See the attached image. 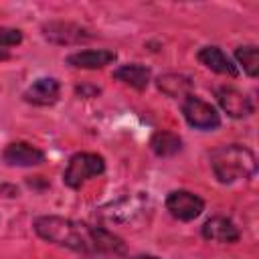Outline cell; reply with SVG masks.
I'll use <instances>...</instances> for the list:
<instances>
[{
  "instance_id": "30bf717a",
  "label": "cell",
  "mask_w": 259,
  "mask_h": 259,
  "mask_svg": "<svg viewBox=\"0 0 259 259\" xmlns=\"http://www.w3.org/2000/svg\"><path fill=\"white\" fill-rule=\"evenodd\" d=\"M59 91H61V85L57 79L42 77V79H36L32 85H28L22 97L32 105H53L59 99Z\"/></svg>"
},
{
  "instance_id": "9a60e30c",
  "label": "cell",
  "mask_w": 259,
  "mask_h": 259,
  "mask_svg": "<svg viewBox=\"0 0 259 259\" xmlns=\"http://www.w3.org/2000/svg\"><path fill=\"white\" fill-rule=\"evenodd\" d=\"M150 148L156 156H174L182 150V140L172 132H156L150 140Z\"/></svg>"
},
{
  "instance_id": "8fae6325",
  "label": "cell",
  "mask_w": 259,
  "mask_h": 259,
  "mask_svg": "<svg viewBox=\"0 0 259 259\" xmlns=\"http://www.w3.org/2000/svg\"><path fill=\"white\" fill-rule=\"evenodd\" d=\"M113 61H115V51L109 49H89L67 57V63L77 69H101Z\"/></svg>"
},
{
  "instance_id": "3957f363",
  "label": "cell",
  "mask_w": 259,
  "mask_h": 259,
  "mask_svg": "<svg viewBox=\"0 0 259 259\" xmlns=\"http://www.w3.org/2000/svg\"><path fill=\"white\" fill-rule=\"evenodd\" d=\"M105 170V160L93 152H79L69 158V164L63 172V182L69 188H79L87 180L99 176Z\"/></svg>"
},
{
  "instance_id": "5bb4252c",
  "label": "cell",
  "mask_w": 259,
  "mask_h": 259,
  "mask_svg": "<svg viewBox=\"0 0 259 259\" xmlns=\"http://www.w3.org/2000/svg\"><path fill=\"white\" fill-rule=\"evenodd\" d=\"M113 77L136 89H146L150 83V69L140 63H130V65H121L119 69H115Z\"/></svg>"
},
{
  "instance_id": "6da1fadb",
  "label": "cell",
  "mask_w": 259,
  "mask_h": 259,
  "mask_svg": "<svg viewBox=\"0 0 259 259\" xmlns=\"http://www.w3.org/2000/svg\"><path fill=\"white\" fill-rule=\"evenodd\" d=\"M34 231L40 239L79 253H121L123 243L105 229H93L85 223L63 217H38Z\"/></svg>"
},
{
  "instance_id": "7a4b0ae2",
  "label": "cell",
  "mask_w": 259,
  "mask_h": 259,
  "mask_svg": "<svg viewBox=\"0 0 259 259\" xmlns=\"http://www.w3.org/2000/svg\"><path fill=\"white\" fill-rule=\"evenodd\" d=\"M210 168L219 182L233 184L247 180L257 170L255 154L241 144H225L210 152Z\"/></svg>"
},
{
  "instance_id": "4fadbf2b",
  "label": "cell",
  "mask_w": 259,
  "mask_h": 259,
  "mask_svg": "<svg viewBox=\"0 0 259 259\" xmlns=\"http://www.w3.org/2000/svg\"><path fill=\"white\" fill-rule=\"evenodd\" d=\"M194 83L182 73H166L158 77V89L168 97H188Z\"/></svg>"
},
{
  "instance_id": "2e32d148",
  "label": "cell",
  "mask_w": 259,
  "mask_h": 259,
  "mask_svg": "<svg viewBox=\"0 0 259 259\" xmlns=\"http://www.w3.org/2000/svg\"><path fill=\"white\" fill-rule=\"evenodd\" d=\"M235 57H237L239 65H243V69L249 77H257V73H259V51H257L255 45L239 47L235 51Z\"/></svg>"
},
{
  "instance_id": "52a82bcc",
  "label": "cell",
  "mask_w": 259,
  "mask_h": 259,
  "mask_svg": "<svg viewBox=\"0 0 259 259\" xmlns=\"http://www.w3.org/2000/svg\"><path fill=\"white\" fill-rule=\"evenodd\" d=\"M42 32L51 42L57 45H77L91 38V34H87L85 28L73 22H49L42 26Z\"/></svg>"
},
{
  "instance_id": "9c48e42d",
  "label": "cell",
  "mask_w": 259,
  "mask_h": 259,
  "mask_svg": "<svg viewBox=\"0 0 259 259\" xmlns=\"http://www.w3.org/2000/svg\"><path fill=\"white\" fill-rule=\"evenodd\" d=\"M202 237L214 243H237L241 233L237 225L227 217H212L202 225Z\"/></svg>"
},
{
  "instance_id": "ba28073f",
  "label": "cell",
  "mask_w": 259,
  "mask_h": 259,
  "mask_svg": "<svg viewBox=\"0 0 259 259\" xmlns=\"http://www.w3.org/2000/svg\"><path fill=\"white\" fill-rule=\"evenodd\" d=\"M2 158L10 166H36L45 160V152L26 142H12L4 148Z\"/></svg>"
},
{
  "instance_id": "277c9868",
  "label": "cell",
  "mask_w": 259,
  "mask_h": 259,
  "mask_svg": "<svg viewBox=\"0 0 259 259\" xmlns=\"http://www.w3.org/2000/svg\"><path fill=\"white\" fill-rule=\"evenodd\" d=\"M182 113H184L186 121L196 130H217L221 125V115L217 113V109L210 103H206L194 95L184 97Z\"/></svg>"
},
{
  "instance_id": "ac0fdd59",
  "label": "cell",
  "mask_w": 259,
  "mask_h": 259,
  "mask_svg": "<svg viewBox=\"0 0 259 259\" xmlns=\"http://www.w3.org/2000/svg\"><path fill=\"white\" fill-rule=\"evenodd\" d=\"M134 259H158V257H154V255H138Z\"/></svg>"
},
{
  "instance_id": "5b68a950",
  "label": "cell",
  "mask_w": 259,
  "mask_h": 259,
  "mask_svg": "<svg viewBox=\"0 0 259 259\" xmlns=\"http://www.w3.org/2000/svg\"><path fill=\"white\" fill-rule=\"evenodd\" d=\"M166 208L168 212L178 219V221H194L202 210H204V202L200 196H196L194 192L188 190H174L168 194L166 198Z\"/></svg>"
},
{
  "instance_id": "e0dca14e",
  "label": "cell",
  "mask_w": 259,
  "mask_h": 259,
  "mask_svg": "<svg viewBox=\"0 0 259 259\" xmlns=\"http://www.w3.org/2000/svg\"><path fill=\"white\" fill-rule=\"evenodd\" d=\"M22 40V32L16 28L0 26V47H14Z\"/></svg>"
},
{
  "instance_id": "7c38bea8",
  "label": "cell",
  "mask_w": 259,
  "mask_h": 259,
  "mask_svg": "<svg viewBox=\"0 0 259 259\" xmlns=\"http://www.w3.org/2000/svg\"><path fill=\"white\" fill-rule=\"evenodd\" d=\"M198 61L214 71V73H221V75H229V77H235L237 75V67L231 63V59L219 49V47H202L198 51Z\"/></svg>"
},
{
  "instance_id": "8992f818",
  "label": "cell",
  "mask_w": 259,
  "mask_h": 259,
  "mask_svg": "<svg viewBox=\"0 0 259 259\" xmlns=\"http://www.w3.org/2000/svg\"><path fill=\"white\" fill-rule=\"evenodd\" d=\"M217 101L223 107V111L227 115H231V117L239 119V117H247V115L253 113L251 99L245 93H241L239 89H235V87H221L217 91Z\"/></svg>"
}]
</instances>
